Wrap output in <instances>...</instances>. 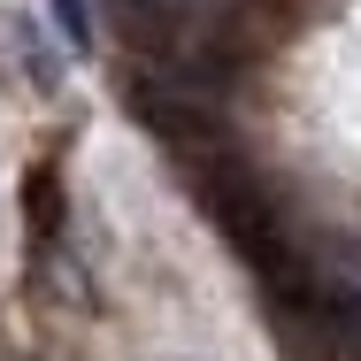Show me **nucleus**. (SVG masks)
I'll return each instance as SVG.
<instances>
[{
  "label": "nucleus",
  "instance_id": "nucleus-1",
  "mask_svg": "<svg viewBox=\"0 0 361 361\" xmlns=\"http://www.w3.org/2000/svg\"><path fill=\"white\" fill-rule=\"evenodd\" d=\"M54 16H62L70 47H85V39H92V16H85V0H54Z\"/></svg>",
  "mask_w": 361,
  "mask_h": 361
}]
</instances>
